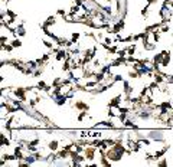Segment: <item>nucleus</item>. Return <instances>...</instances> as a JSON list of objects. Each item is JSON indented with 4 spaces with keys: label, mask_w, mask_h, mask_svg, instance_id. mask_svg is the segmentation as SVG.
Listing matches in <instances>:
<instances>
[{
    "label": "nucleus",
    "mask_w": 173,
    "mask_h": 167,
    "mask_svg": "<svg viewBox=\"0 0 173 167\" xmlns=\"http://www.w3.org/2000/svg\"><path fill=\"white\" fill-rule=\"evenodd\" d=\"M146 137L150 138L151 141H164V133H163V130H159V128L147 131Z\"/></svg>",
    "instance_id": "f257e3e1"
},
{
    "label": "nucleus",
    "mask_w": 173,
    "mask_h": 167,
    "mask_svg": "<svg viewBox=\"0 0 173 167\" xmlns=\"http://www.w3.org/2000/svg\"><path fill=\"white\" fill-rule=\"evenodd\" d=\"M59 148V141L58 140H54V141H51L49 144H48V150L49 151H56Z\"/></svg>",
    "instance_id": "f03ea898"
},
{
    "label": "nucleus",
    "mask_w": 173,
    "mask_h": 167,
    "mask_svg": "<svg viewBox=\"0 0 173 167\" xmlns=\"http://www.w3.org/2000/svg\"><path fill=\"white\" fill-rule=\"evenodd\" d=\"M12 46H13V48H20L22 42L19 40V39H13V40H12Z\"/></svg>",
    "instance_id": "7ed1b4c3"
}]
</instances>
